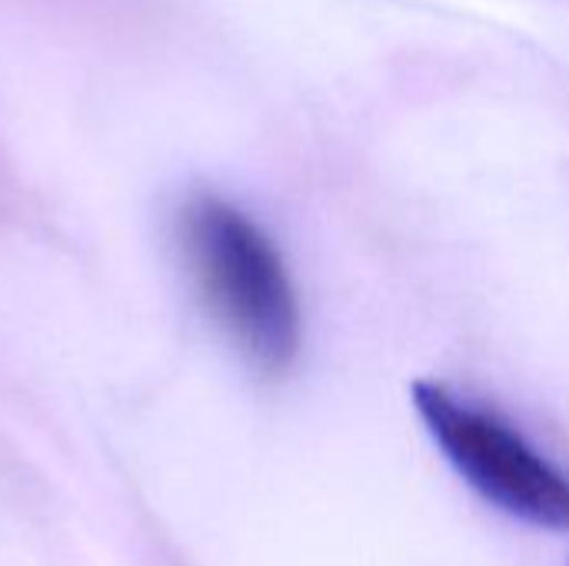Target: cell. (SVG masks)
Instances as JSON below:
<instances>
[{
    "mask_svg": "<svg viewBox=\"0 0 569 566\" xmlns=\"http://www.w3.org/2000/svg\"><path fill=\"white\" fill-rule=\"evenodd\" d=\"M187 274L233 347L270 377L293 367L303 317L290 270L263 227L217 193H193L177 214Z\"/></svg>",
    "mask_w": 569,
    "mask_h": 566,
    "instance_id": "1",
    "label": "cell"
},
{
    "mask_svg": "<svg viewBox=\"0 0 569 566\" xmlns=\"http://www.w3.org/2000/svg\"><path fill=\"white\" fill-rule=\"evenodd\" d=\"M413 407L450 467L487 504L540 530H569V477L500 414L437 380L413 384Z\"/></svg>",
    "mask_w": 569,
    "mask_h": 566,
    "instance_id": "2",
    "label": "cell"
}]
</instances>
